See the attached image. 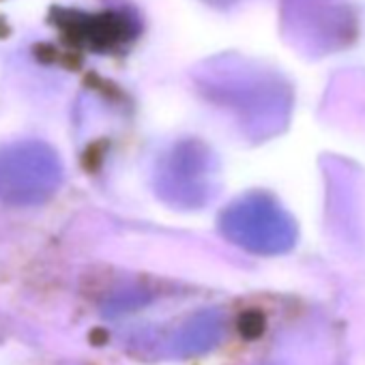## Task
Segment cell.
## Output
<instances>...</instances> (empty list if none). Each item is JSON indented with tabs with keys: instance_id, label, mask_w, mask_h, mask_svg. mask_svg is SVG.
Masks as SVG:
<instances>
[{
	"instance_id": "cell-1",
	"label": "cell",
	"mask_w": 365,
	"mask_h": 365,
	"mask_svg": "<svg viewBox=\"0 0 365 365\" xmlns=\"http://www.w3.org/2000/svg\"><path fill=\"white\" fill-rule=\"evenodd\" d=\"M222 339V324L213 316H202L192 322L187 329H182L178 335V348L185 354H198L211 350Z\"/></svg>"
}]
</instances>
